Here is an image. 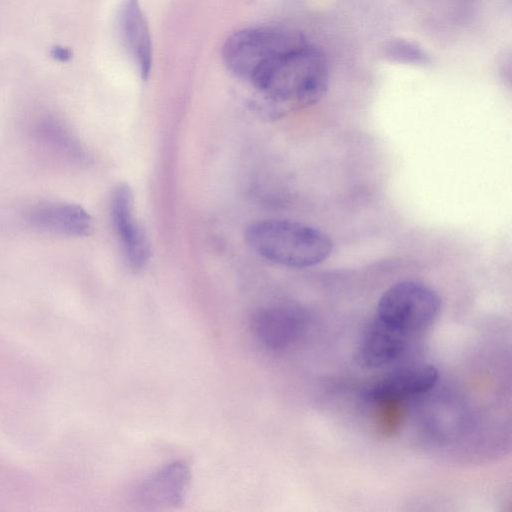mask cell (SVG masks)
Here are the masks:
<instances>
[{"mask_svg": "<svg viewBox=\"0 0 512 512\" xmlns=\"http://www.w3.org/2000/svg\"><path fill=\"white\" fill-rule=\"evenodd\" d=\"M328 80L324 53L294 30L247 81L274 105L276 111L288 112L317 103L327 90Z\"/></svg>", "mask_w": 512, "mask_h": 512, "instance_id": "6da1fadb", "label": "cell"}, {"mask_svg": "<svg viewBox=\"0 0 512 512\" xmlns=\"http://www.w3.org/2000/svg\"><path fill=\"white\" fill-rule=\"evenodd\" d=\"M251 249L282 266L305 268L325 261L333 243L321 230L304 223L266 219L252 223L245 232Z\"/></svg>", "mask_w": 512, "mask_h": 512, "instance_id": "7a4b0ae2", "label": "cell"}, {"mask_svg": "<svg viewBox=\"0 0 512 512\" xmlns=\"http://www.w3.org/2000/svg\"><path fill=\"white\" fill-rule=\"evenodd\" d=\"M441 308L439 295L430 286L404 280L390 286L380 297L375 317L408 338L428 329Z\"/></svg>", "mask_w": 512, "mask_h": 512, "instance_id": "3957f363", "label": "cell"}, {"mask_svg": "<svg viewBox=\"0 0 512 512\" xmlns=\"http://www.w3.org/2000/svg\"><path fill=\"white\" fill-rule=\"evenodd\" d=\"M310 320V314L303 306L280 302L254 311L249 328L263 348L279 352L293 347L304 337Z\"/></svg>", "mask_w": 512, "mask_h": 512, "instance_id": "277c9868", "label": "cell"}, {"mask_svg": "<svg viewBox=\"0 0 512 512\" xmlns=\"http://www.w3.org/2000/svg\"><path fill=\"white\" fill-rule=\"evenodd\" d=\"M110 214L128 266L133 271L142 270L149 261L150 246L137 221L133 192L128 184L120 183L114 187L110 199Z\"/></svg>", "mask_w": 512, "mask_h": 512, "instance_id": "5b68a950", "label": "cell"}, {"mask_svg": "<svg viewBox=\"0 0 512 512\" xmlns=\"http://www.w3.org/2000/svg\"><path fill=\"white\" fill-rule=\"evenodd\" d=\"M190 479L189 464L176 460L140 481L133 490V498L147 508H174L184 502Z\"/></svg>", "mask_w": 512, "mask_h": 512, "instance_id": "8992f818", "label": "cell"}, {"mask_svg": "<svg viewBox=\"0 0 512 512\" xmlns=\"http://www.w3.org/2000/svg\"><path fill=\"white\" fill-rule=\"evenodd\" d=\"M118 27L124 48L133 59L141 78L148 79L153 62V46L139 0H123L118 14Z\"/></svg>", "mask_w": 512, "mask_h": 512, "instance_id": "52a82bcc", "label": "cell"}, {"mask_svg": "<svg viewBox=\"0 0 512 512\" xmlns=\"http://www.w3.org/2000/svg\"><path fill=\"white\" fill-rule=\"evenodd\" d=\"M438 380V370L430 364H419L395 370L379 379L364 392L373 401L398 400L429 391Z\"/></svg>", "mask_w": 512, "mask_h": 512, "instance_id": "ba28073f", "label": "cell"}, {"mask_svg": "<svg viewBox=\"0 0 512 512\" xmlns=\"http://www.w3.org/2000/svg\"><path fill=\"white\" fill-rule=\"evenodd\" d=\"M28 221L36 228L67 236H87L93 229L89 213L71 203H41L30 208Z\"/></svg>", "mask_w": 512, "mask_h": 512, "instance_id": "9c48e42d", "label": "cell"}, {"mask_svg": "<svg viewBox=\"0 0 512 512\" xmlns=\"http://www.w3.org/2000/svg\"><path fill=\"white\" fill-rule=\"evenodd\" d=\"M409 339L374 317L361 337L356 360L361 366L370 368L389 364L405 350Z\"/></svg>", "mask_w": 512, "mask_h": 512, "instance_id": "30bf717a", "label": "cell"}, {"mask_svg": "<svg viewBox=\"0 0 512 512\" xmlns=\"http://www.w3.org/2000/svg\"><path fill=\"white\" fill-rule=\"evenodd\" d=\"M386 59L412 65H424L429 59L426 52L416 43L406 39H392L383 48Z\"/></svg>", "mask_w": 512, "mask_h": 512, "instance_id": "8fae6325", "label": "cell"}, {"mask_svg": "<svg viewBox=\"0 0 512 512\" xmlns=\"http://www.w3.org/2000/svg\"><path fill=\"white\" fill-rule=\"evenodd\" d=\"M55 58L61 61H66L68 58H70V52L69 50L65 48H54V54Z\"/></svg>", "mask_w": 512, "mask_h": 512, "instance_id": "7c38bea8", "label": "cell"}]
</instances>
